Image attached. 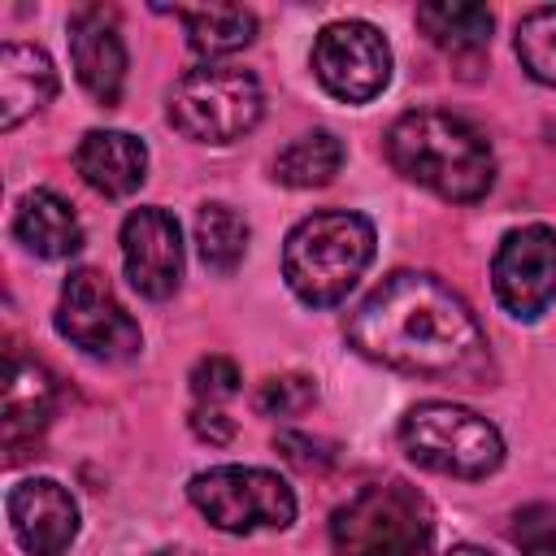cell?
<instances>
[{"label":"cell","instance_id":"cell-13","mask_svg":"<svg viewBox=\"0 0 556 556\" xmlns=\"http://www.w3.org/2000/svg\"><path fill=\"white\" fill-rule=\"evenodd\" d=\"M70 61L78 83L87 87L91 100H100L104 109H113L122 100L126 87V43L117 30V17L100 4L78 9L70 17Z\"/></svg>","mask_w":556,"mask_h":556},{"label":"cell","instance_id":"cell-1","mask_svg":"<svg viewBox=\"0 0 556 556\" xmlns=\"http://www.w3.org/2000/svg\"><path fill=\"white\" fill-rule=\"evenodd\" d=\"M348 339L361 356L460 387H482L491 356L469 304L434 274H387L348 317Z\"/></svg>","mask_w":556,"mask_h":556},{"label":"cell","instance_id":"cell-27","mask_svg":"<svg viewBox=\"0 0 556 556\" xmlns=\"http://www.w3.org/2000/svg\"><path fill=\"white\" fill-rule=\"evenodd\" d=\"M191 430H195L200 439H208V443H230V439H235V421H230L226 413H217L213 404L191 413Z\"/></svg>","mask_w":556,"mask_h":556},{"label":"cell","instance_id":"cell-28","mask_svg":"<svg viewBox=\"0 0 556 556\" xmlns=\"http://www.w3.org/2000/svg\"><path fill=\"white\" fill-rule=\"evenodd\" d=\"M447 556H491V552L486 547H473V543H456Z\"/></svg>","mask_w":556,"mask_h":556},{"label":"cell","instance_id":"cell-2","mask_svg":"<svg viewBox=\"0 0 556 556\" xmlns=\"http://www.w3.org/2000/svg\"><path fill=\"white\" fill-rule=\"evenodd\" d=\"M387 156L408 182L456 204L482 200L495 182V156L482 130L443 109L404 113L387 130Z\"/></svg>","mask_w":556,"mask_h":556},{"label":"cell","instance_id":"cell-4","mask_svg":"<svg viewBox=\"0 0 556 556\" xmlns=\"http://www.w3.org/2000/svg\"><path fill=\"white\" fill-rule=\"evenodd\" d=\"M430 504L400 478L361 486L330 517V543L339 556H430Z\"/></svg>","mask_w":556,"mask_h":556},{"label":"cell","instance_id":"cell-21","mask_svg":"<svg viewBox=\"0 0 556 556\" xmlns=\"http://www.w3.org/2000/svg\"><path fill=\"white\" fill-rule=\"evenodd\" d=\"M195 248H200V261L217 274H230L243 252H248V222L239 217V208L213 200V204H200L195 213Z\"/></svg>","mask_w":556,"mask_h":556},{"label":"cell","instance_id":"cell-6","mask_svg":"<svg viewBox=\"0 0 556 556\" xmlns=\"http://www.w3.org/2000/svg\"><path fill=\"white\" fill-rule=\"evenodd\" d=\"M261 83L239 65H195L169 91V122L195 143H230L261 122Z\"/></svg>","mask_w":556,"mask_h":556},{"label":"cell","instance_id":"cell-23","mask_svg":"<svg viewBox=\"0 0 556 556\" xmlns=\"http://www.w3.org/2000/svg\"><path fill=\"white\" fill-rule=\"evenodd\" d=\"M317 404V382L308 374H274L256 387V413L265 417H300Z\"/></svg>","mask_w":556,"mask_h":556},{"label":"cell","instance_id":"cell-3","mask_svg":"<svg viewBox=\"0 0 556 556\" xmlns=\"http://www.w3.org/2000/svg\"><path fill=\"white\" fill-rule=\"evenodd\" d=\"M374 261V226L361 213L326 208L291 226L282 243V278L308 308L339 304Z\"/></svg>","mask_w":556,"mask_h":556},{"label":"cell","instance_id":"cell-26","mask_svg":"<svg viewBox=\"0 0 556 556\" xmlns=\"http://www.w3.org/2000/svg\"><path fill=\"white\" fill-rule=\"evenodd\" d=\"M274 447L282 452V460H291V465L304 469V473L326 469V465L334 460L330 443H321V439H313V434H300V430H282V434L274 439Z\"/></svg>","mask_w":556,"mask_h":556},{"label":"cell","instance_id":"cell-20","mask_svg":"<svg viewBox=\"0 0 556 556\" xmlns=\"http://www.w3.org/2000/svg\"><path fill=\"white\" fill-rule=\"evenodd\" d=\"M343 165V143L330 130H308L274 156V178L287 187H326Z\"/></svg>","mask_w":556,"mask_h":556},{"label":"cell","instance_id":"cell-15","mask_svg":"<svg viewBox=\"0 0 556 556\" xmlns=\"http://www.w3.org/2000/svg\"><path fill=\"white\" fill-rule=\"evenodd\" d=\"M56 408V378L22 356V352H9V378H4V447H9V460H22V443H35V434L48 426Z\"/></svg>","mask_w":556,"mask_h":556},{"label":"cell","instance_id":"cell-19","mask_svg":"<svg viewBox=\"0 0 556 556\" xmlns=\"http://www.w3.org/2000/svg\"><path fill=\"white\" fill-rule=\"evenodd\" d=\"M187 26V43L200 56H230L256 39V17L239 4H213V9H182L178 13Z\"/></svg>","mask_w":556,"mask_h":556},{"label":"cell","instance_id":"cell-7","mask_svg":"<svg viewBox=\"0 0 556 556\" xmlns=\"http://www.w3.org/2000/svg\"><path fill=\"white\" fill-rule=\"evenodd\" d=\"M191 504L208 517V526L226 534H252V530H287L295 521V491L252 465H217L191 478L187 486Z\"/></svg>","mask_w":556,"mask_h":556},{"label":"cell","instance_id":"cell-9","mask_svg":"<svg viewBox=\"0 0 556 556\" xmlns=\"http://www.w3.org/2000/svg\"><path fill=\"white\" fill-rule=\"evenodd\" d=\"M313 74L334 100L365 104L391 78V48L369 22H330L313 43Z\"/></svg>","mask_w":556,"mask_h":556},{"label":"cell","instance_id":"cell-25","mask_svg":"<svg viewBox=\"0 0 556 556\" xmlns=\"http://www.w3.org/2000/svg\"><path fill=\"white\" fill-rule=\"evenodd\" d=\"M191 391L200 395V400H226V395H235L239 391V365L230 361V356H200L195 361V369H191Z\"/></svg>","mask_w":556,"mask_h":556},{"label":"cell","instance_id":"cell-22","mask_svg":"<svg viewBox=\"0 0 556 556\" xmlns=\"http://www.w3.org/2000/svg\"><path fill=\"white\" fill-rule=\"evenodd\" d=\"M517 56L530 78L556 87V9H534L517 26Z\"/></svg>","mask_w":556,"mask_h":556},{"label":"cell","instance_id":"cell-29","mask_svg":"<svg viewBox=\"0 0 556 556\" xmlns=\"http://www.w3.org/2000/svg\"><path fill=\"white\" fill-rule=\"evenodd\" d=\"M156 556H191V552H182V547H165V552H156Z\"/></svg>","mask_w":556,"mask_h":556},{"label":"cell","instance_id":"cell-10","mask_svg":"<svg viewBox=\"0 0 556 556\" xmlns=\"http://www.w3.org/2000/svg\"><path fill=\"white\" fill-rule=\"evenodd\" d=\"M495 300L517 317L534 321L556 300V230L552 226H521L508 230L491 261Z\"/></svg>","mask_w":556,"mask_h":556},{"label":"cell","instance_id":"cell-11","mask_svg":"<svg viewBox=\"0 0 556 556\" xmlns=\"http://www.w3.org/2000/svg\"><path fill=\"white\" fill-rule=\"evenodd\" d=\"M122 261H126L130 287L139 295L169 300L182 278V230H178L174 213H165L156 204L135 208L122 222Z\"/></svg>","mask_w":556,"mask_h":556},{"label":"cell","instance_id":"cell-14","mask_svg":"<svg viewBox=\"0 0 556 556\" xmlns=\"http://www.w3.org/2000/svg\"><path fill=\"white\" fill-rule=\"evenodd\" d=\"M74 165L83 182L109 200H122L148 178V148L126 130H87L74 148Z\"/></svg>","mask_w":556,"mask_h":556},{"label":"cell","instance_id":"cell-5","mask_svg":"<svg viewBox=\"0 0 556 556\" xmlns=\"http://www.w3.org/2000/svg\"><path fill=\"white\" fill-rule=\"evenodd\" d=\"M400 443L421 469L452 473V478H486L504 460L500 430L473 408L447 404V400L408 408L400 421Z\"/></svg>","mask_w":556,"mask_h":556},{"label":"cell","instance_id":"cell-16","mask_svg":"<svg viewBox=\"0 0 556 556\" xmlns=\"http://www.w3.org/2000/svg\"><path fill=\"white\" fill-rule=\"evenodd\" d=\"M56 96V70L35 43L0 48V130H13Z\"/></svg>","mask_w":556,"mask_h":556},{"label":"cell","instance_id":"cell-17","mask_svg":"<svg viewBox=\"0 0 556 556\" xmlns=\"http://www.w3.org/2000/svg\"><path fill=\"white\" fill-rule=\"evenodd\" d=\"M13 235L26 252L43 256V261H65L83 248V226L74 217V208L56 195V191H30L17 204L13 217Z\"/></svg>","mask_w":556,"mask_h":556},{"label":"cell","instance_id":"cell-8","mask_svg":"<svg viewBox=\"0 0 556 556\" xmlns=\"http://www.w3.org/2000/svg\"><path fill=\"white\" fill-rule=\"evenodd\" d=\"M56 330L83 348L87 356L100 361H126L143 348L139 321L122 308V300L113 295L109 278L100 269H74L61 287V304H56Z\"/></svg>","mask_w":556,"mask_h":556},{"label":"cell","instance_id":"cell-12","mask_svg":"<svg viewBox=\"0 0 556 556\" xmlns=\"http://www.w3.org/2000/svg\"><path fill=\"white\" fill-rule=\"evenodd\" d=\"M13 539L26 556H65L78 534V504L52 478H26L4 500Z\"/></svg>","mask_w":556,"mask_h":556},{"label":"cell","instance_id":"cell-24","mask_svg":"<svg viewBox=\"0 0 556 556\" xmlns=\"http://www.w3.org/2000/svg\"><path fill=\"white\" fill-rule=\"evenodd\" d=\"M513 543L521 556H556V504H530L513 517Z\"/></svg>","mask_w":556,"mask_h":556},{"label":"cell","instance_id":"cell-18","mask_svg":"<svg viewBox=\"0 0 556 556\" xmlns=\"http://www.w3.org/2000/svg\"><path fill=\"white\" fill-rule=\"evenodd\" d=\"M417 26L430 35V43L447 52H478L491 43V9L469 4V0H430L417 4Z\"/></svg>","mask_w":556,"mask_h":556}]
</instances>
